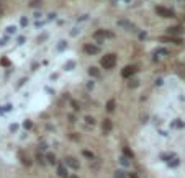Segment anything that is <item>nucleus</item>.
Listing matches in <instances>:
<instances>
[{"label":"nucleus","instance_id":"obj_14","mask_svg":"<svg viewBox=\"0 0 185 178\" xmlns=\"http://www.w3.org/2000/svg\"><path fill=\"white\" fill-rule=\"evenodd\" d=\"M85 121H87L88 124H93V123H95V119H93V118H90V116H87V118H85Z\"/></svg>","mask_w":185,"mask_h":178},{"label":"nucleus","instance_id":"obj_9","mask_svg":"<svg viewBox=\"0 0 185 178\" xmlns=\"http://www.w3.org/2000/svg\"><path fill=\"white\" fill-rule=\"evenodd\" d=\"M180 33H182V28H180V26L169 28V34H180Z\"/></svg>","mask_w":185,"mask_h":178},{"label":"nucleus","instance_id":"obj_15","mask_svg":"<svg viewBox=\"0 0 185 178\" xmlns=\"http://www.w3.org/2000/svg\"><path fill=\"white\" fill-rule=\"evenodd\" d=\"M116 178H126L123 172H116Z\"/></svg>","mask_w":185,"mask_h":178},{"label":"nucleus","instance_id":"obj_16","mask_svg":"<svg viewBox=\"0 0 185 178\" xmlns=\"http://www.w3.org/2000/svg\"><path fill=\"white\" fill-rule=\"evenodd\" d=\"M84 155H85V157H88V158H92V154H90V152H88V150H84Z\"/></svg>","mask_w":185,"mask_h":178},{"label":"nucleus","instance_id":"obj_11","mask_svg":"<svg viewBox=\"0 0 185 178\" xmlns=\"http://www.w3.org/2000/svg\"><path fill=\"white\" fill-rule=\"evenodd\" d=\"M107 109H108V111H113V109H115V100H110V101H108Z\"/></svg>","mask_w":185,"mask_h":178},{"label":"nucleus","instance_id":"obj_19","mask_svg":"<svg viewBox=\"0 0 185 178\" xmlns=\"http://www.w3.org/2000/svg\"><path fill=\"white\" fill-rule=\"evenodd\" d=\"M130 87H138V80H133V82H130Z\"/></svg>","mask_w":185,"mask_h":178},{"label":"nucleus","instance_id":"obj_7","mask_svg":"<svg viewBox=\"0 0 185 178\" xmlns=\"http://www.w3.org/2000/svg\"><path fill=\"white\" fill-rule=\"evenodd\" d=\"M102 128H103L105 132H110V131H111V121H110V119H105V121H103V126H102Z\"/></svg>","mask_w":185,"mask_h":178},{"label":"nucleus","instance_id":"obj_22","mask_svg":"<svg viewBox=\"0 0 185 178\" xmlns=\"http://www.w3.org/2000/svg\"><path fill=\"white\" fill-rule=\"evenodd\" d=\"M69 178H79V177H76V175H72V177H69Z\"/></svg>","mask_w":185,"mask_h":178},{"label":"nucleus","instance_id":"obj_21","mask_svg":"<svg viewBox=\"0 0 185 178\" xmlns=\"http://www.w3.org/2000/svg\"><path fill=\"white\" fill-rule=\"evenodd\" d=\"M130 177H131V178H138L136 175H134V173H130Z\"/></svg>","mask_w":185,"mask_h":178},{"label":"nucleus","instance_id":"obj_2","mask_svg":"<svg viewBox=\"0 0 185 178\" xmlns=\"http://www.w3.org/2000/svg\"><path fill=\"white\" fill-rule=\"evenodd\" d=\"M156 13L164 16V18H172V16H174V11L167 10V8H164V7H156Z\"/></svg>","mask_w":185,"mask_h":178},{"label":"nucleus","instance_id":"obj_5","mask_svg":"<svg viewBox=\"0 0 185 178\" xmlns=\"http://www.w3.org/2000/svg\"><path fill=\"white\" fill-rule=\"evenodd\" d=\"M84 51H85V52H88V54H97V52H98V48H97V46H92V44H87V46L84 48Z\"/></svg>","mask_w":185,"mask_h":178},{"label":"nucleus","instance_id":"obj_1","mask_svg":"<svg viewBox=\"0 0 185 178\" xmlns=\"http://www.w3.org/2000/svg\"><path fill=\"white\" fill-rule=\"evenodd\" d=\"M115 64H116V56L115 54H107L102 59V67H105V69H113Z\"/></svg>","mask_w":185,"mask_h":178},{"label":"nucleus","instance_id":"obj_10","mask_svg":"<svg viewBox=\"0 0 185 178\" xmlns=\"http://www.w3.org/2000/svg\"><path fill=\"white\" fill-rule=\"evenodd\" d=\"M161 41H170V43L180 44V39H177V38H161Z\"/></svg>","mask_w":185,"mask_h":178},{"label":"nucleus","instance_id":"obj_18","mask_svg":"<svg viewBox=\"0 0 185 178\" xmlns=\"http://www.w3.org/2000/svg\"><path fill=\"white\" fill-rule=\"evenodd\" d=\"M7 31L8 33H15V26H8L7 28Z\"/></svg>","mask_w":185,"mask_h":178},{"label":"nucleus","instance_id":"obj_17","mask_svg":"<svg viewBox=\"0 0 185 178\" xmlns=\"http://www.w3.org/2000/svg\"><path fill=\"white\" fill-rule=\"evenodd\" d=\"M36 160H38L39 163H44V160H43V157L39 155V154H38V155H36Z\"/></svg>","mask_w":185,"mask_h":178},{"label":"nucleus","instance_id":"obj_4","mask_svg":"<svg viewBox=\"0 0 185 178\" xmlns=\"http://www.w3.org/2000/svg\"><path fill=\"white\" fill-rule=\"evenodd\" d=\"M65 163H67V165H69V167H72V168H79V162H77L76 158H74V157H67V158H65Z\"/></svg>","mask_w":185,"mask_h":178},{"label":"nucleus","instance_id":"obj_6","mask_svg":"<svg viewBox=\"0 0 185 178\" xmlns=\"http://www.w3.org/2000/svg\"><path fill=\"white\" fill-rule=\"evenodd\" d=\"M57 175H59L61 178H65L67 177V168H65L64 165H59V167H57Z\"/></svg>","mask_w":185,"mask_h":178},{"label":"nucleus","instance_id":"obj_3","mask_svg":"<svg viewBox=\"0 0 185 178\" xmlns=\"http://www.w3.org/2000/svg\"><path fill=\"white\" fill-rule=\"evenodd\" d=\"M134 67H133V65H126L125 69H123V72H121V75L123 77H126V79H128V77H131L133 75V74H134Z\"/></svg>","mask_w":185,"mask_h":178},{"label":"nucleus","instance_id":"obj_20","mask_svg":"<svg viewBox=\"0 0 185 178\" xmlns=\"http://www.w3.org/2000/svg\"><path fill=\"white\" fill-rule=\"evenodd\" d=\"M121 163H123V165H128V160H126L125 157H121Z\"/></svg>","mask_w":185,"mask_h":178},{"label":"nucleus","instance_id":"obj_12","mask_svg":"<svg viewBox=\"0 0 185 178\" xmlns=\"http://www.w3.org/2000/svg\"><path fill=\"white\" fill-rule=\"evenodd\" d=\"M123 152H125V155H126V157H130V158H133V155H134V154H133V152H131L128 147H125V149H123Z\"/></svg>","mask_w":185,"mask_h":178},{"label":"nucleus","instance_id":"obj_13","mask_svg":"<svg viewBox=\"0 0 185 178\" xmlns=\"http://www.w3.org/2000/svg\"><path fill=\"white\" fill-rule=\"evenodd\" d=\"M48 160H49L51 163H54V162H56V157L53 155V154H49V155H48Z\"/></svg>","mask_w":185,"mask_h":178},{"label":"nucleus","instance_id":"obj_8","mask_svg":"<svg viewBox=\"0 0 185 178\" xmlns=\"http://www.w3.org/2000/svg\"><path fill=\"white\" fill-rule=\"evenodd\" d=\"M88 74L92 77H100V70H98L97 67H90V69H88Z\"/></svg>","mask_w":185,"mask_h":178}]
</instances>
